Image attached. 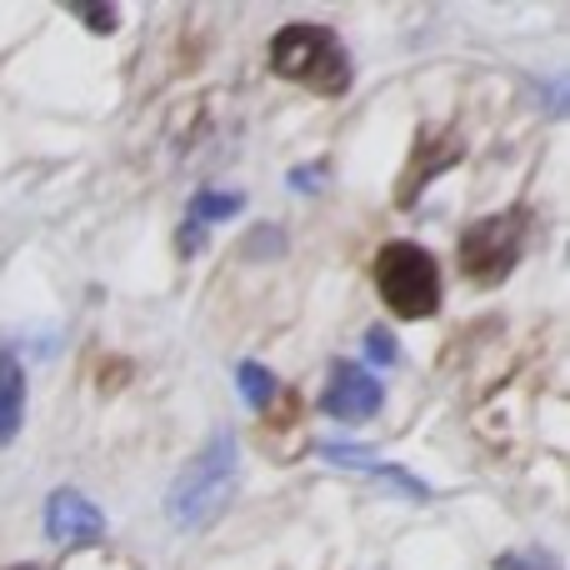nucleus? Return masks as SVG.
Instances as JSON below:
<instances>
[{"label": "nucleus", "mask_w": 570, "mask_h": 570, "mask_svg": "<svg viewBox=\"0 0 570 570\" xmlns=\"http://www.w3.org/2000/svg\"><path fill=\"white\" fill-rule=\"evenodd\" d=\"M236 385H240V395H246V405H256V411H266L271 401H281V381L256 361H240Z\"/></svg>", "instance_id": "nucleus-9"}, {"label": "nucleus", "mask_w": 570, "mask_h": 570, "mask_svg": "<svg viewBox=\"0 0 570 570\" xmlns=\"http://www.w3.org/2000/svg\"><path fill=\"white\" fill-rule=\"evenodd\" d=\"M80 20H86L90 30H116V10H110V6H90V10H80Z\"/></svg>", "instance_id": "nucleus-13"}, {"label": "nucleus", "mask_w": 570, "mask_h": 570, "mask_svg": "<svg viewBox=\"0 0 570 570\" xmlns=\"http://www.w3.org/2000/svg\"><path fill=\"white\" fill-rule=\"evenodd\" d=\"M236 491H240V445L236 435L220 431L216 441H206L180 465V475L166 491V515L176 531H206V525H216L226 515Z\"/></svg>", "instance_id": "nucleus-1"}, {"label": "nucleus", "mask_w": 570, "mask_h": 570, "mask_svg": "<svg viewBox=\"0 0 570 570\" xmlns=\"http://www.w3.org/2000/svg\"><path fill=\"white\" fill-rule=\"evenodd\" d=\"M371 276H375L381 301L391 305L401 321H425V315L441 311V266H435V256L425 246H415V240H391V246H381Z\"/></svg>", "instance_id": "nucleus-3"}, {"label": "nucleus", "mask_w": 570, "mask_h": 570, "mask_svg": "<svg viewBox=\"0 0 570 570\" xmlns=\"http://www.w3.org/2000/svg\"><path fill=\"white\" fill-rule=\"evenodd\" d=\"M321 455H325L331 465H351V471H365V475H375V481H391L401 495H415V501H431V485H425V481H415L411 471H401V465L381 461V455L361 451V445H321Z\"/></svg>", "instance_id": "nucleus-7"}, {"label": "nucleus", "mask_w": 570, "mask_h": 570, "mask_svg": "<svg viewBox=\"0 0 570 570\" xmlns=\"http://www.w3.org/2000/svg\"><path fill=\"white\" fill-rule=\"evenodd\" d=\"M365 355H371L375 365H395L401 361V345H395V335L385 331V325H371V331H365Z\"/></svg>", "instance_id": "nucleus-12"}, {"label": "nucleus", "mask_w": 570, "mask_h": 570, "mask_svg": "<svg viewBox=\"0 0 570 570\" xmlns=\"http://www.w3.org/2000/svg\"><path fill=\"white\" fill-rule=\"evenodd\" d=\"M10 570H50V566H36V561H20V566H10Z\"/></svg>", "instance_id": "nucleus-16"}, {"label": "nucleus", "mask_w": 570, "mask_h": 570, "mask_svg": "<svg viewBox=\"0 0 570 570\" xmlns=\"http://www.w3.org/2000/svg\"><path fill=\"white\" fill-rule=\"evenodd\" d=\"M26 421V371L10 351H0V445H10Z\"/></svg>", "instance_id": "nucleus-8"}, {"label": "nucleus", "mask_w": 570, "mask_h": 570, "mask_svg": "<svg viewBox=\"0 0 570 570\" xmlns=\"http://www.w3.org/2000/svg\"><path fill=\"white\" fill-rule=\"evenodd\" d=\"M226 216H240L236 190H206V196H196V206H190V226H210V220H226Z\"/></svg>", "instance_id": "nucleus-10"}, {"label": "nucleus", "mask_w": 570, "mask_h": 570, "mask_svg": "<svg viewBox=\"0 0 570 570\" xmlns=\"http://www.w3.org/2000/svg\"><path fill=\"white\" fill-rule=\"evenodd\" d=\"M46 535L56 546H96L100 535H106V515H100V505H90L80 491H50L46 501Z\"/></svg>", "instance_id": "nucleus-6"}, {"label": "nucleus", "mask_w": 570, "mask_h": 570, "mask_svg": "<svg viewBox=\"0 0 570 570\" xmlns=\"http://www.w3.org/2000/svg\"><path fill=\"white\" fill-rule=\"evenodd\" d=\"M271 70L295 86L315 90V96H345L351 90V56L325 26H281L271 36Z\"/></svg>", "instance_id": "nucleus-2"}, {"label": "nucleus", "mask_w": 570, "mask_h": 570, "mask_svg": "<svg viewBox=\"0 0 570 570\" xmlns=\"http://www.w3.org/2000/svg\"><path fill=\"white\" fill-rule=\"evenodd\" d=\"M495 570H561L551 551H505L495 556Z\"/></svg>", "instance_id": "nucleus-11"}, {"label": "nucleus", "mask_w": 570, "mask_h": 570, "mask_svg": "<svg viewBox=\"0 0 570 570\" xmlns=\"http://www.w3.org/2000/svg\"><path fill=\"white\" fill-rule=\"evenodd\" d=\"M315 180H321V166H305V170H295V176H291V186L295 190H311Z\"/></svg>", "instance_id": "nucleus-15"}, {"label": "nucleus", "mask_w": 570, "mask_h": 570, "mask_svg": "<svg viewBox=\"0 0 570 570\" xmlns=\"http://www.w3.org/2000/svg\"><path fill=\"white\" fill-rule=\"evenodd\" d=\"M525 236H531V216L525 210H505V216H485L461 230V271L475 285L505 281L525 256Z\"/></svg>", "instance_id": "nucleus-4"}, {"label": "nucleus", "mask_w": 570, "mask_h": 570, "mask_svg": "<svg viewBox=\"0 0 570 570\" xmlns=\"http://www.w3.org/2000/svg\"><path fill=\"white\" fill-rule=\"evenodd\" d=\"M250 240H256V246H250V256H276V250H281V246H276V240H281L276 226H261Z\"/></svg>", "instance_id": "nucleus-14"}, {"label": "nucleus", "mask_w": 570, "mask_h": 570, "mask_svg": "<svg viewBox=\"0 0 570 570\" xmlns=\"http://www.w3.org/2000/svg\"><path fill=\"white\" fill-rule=\"evenodd\" d=\"M381 401H385V391H381V381H375L365 365L331 361V371H325V391H321V411L325 415H335V421H345V425H361V421H371V415L381 411Z\"/></svg>", "instance_id": "nucleus-5"}]
</instances>
